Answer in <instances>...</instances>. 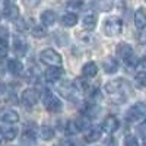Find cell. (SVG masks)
Returning <instances> with one entry per match:
<instances>
[{
    "label": "cell",
    "instance_id": "cell-1",
    "mask_svg": "<svg viewBox=\"0 0 146 146\" xmlns=\"http://www.w3.org/2000/svg\"><path fill=\"white\" fill-rule=\"evenodd\" d=\"M42 104L50 113H60L62 108H63L60 100L57 98V96H54L48 89L42 91Z\"/></svg>",
    "mask_w": 146,
    "mask_h": 146
},
{
    "label": "cell",
    "instance_id": "cell-2",
    "mask_svg": "<svg viewBox=\"0 0 146 146\" xmlns=\"http://www.w3.org/2000/svg\"><path fill=\"white\" fill-rule=\"evenodd\" d=\"M121 29H123V22H121V19L117 18V16H111L104 22V32L108 36L118 35L121 32Z\"/></svg>",
    "mask_w": 146,
    "mask_h": 146
},
{
    "label": "cell",
    "instance_id": "cell-3",
    "mask_svg": "<svg viewBox=\"0 0 146 146\" xmlns=\"http://www.w3.org/2000/svg\"><path fill=\"white\" fill-rule=\"evenodd\" d=\"M146 117V104L137 102L135 105H131L129 108V111L126 113V120L127 121H137Z\"/></svg>",
    "mask_w": 146,
    "mask_h": 146
},
{
    "label": "cell",
    "instance_id": "cell-4",
    "mask_svg": "<svg viewBox=\"0 0 146 146\" xmlns=\"http://www.w3.org/2000/svg\"><path fill=\"white\" fill-rule=\"evenodd\" d=\"M40 58H41L42 63L50 64V66H60L62 64V56L57 51H54L53 48H45L44 51H41Z\"/></svg>",
    "mask_w": 146,
    "mask_h": 146
},
{
    "label": "cell",
    "instance_id": "cell-5",
    "mask_svg": "<svg viewBox=\"0 0 146 146\" xmlns=\"http://www.w3.org/2000/svg\"><path fill=\"white\" fill-rule=\"evenodd\" d=\"M22 102L25 104V105H28V107H32V105H35L36 102H38V100H40V94L36 92L35 89H32V88H28V89H25L22 92Z\"/></svg>",
    "mask_w": 146,
    "mask_h": 146
},
{
    "label": "cell",
    "instance_id": "cell-6",
    "mask_svg": "<svg viewBox=\"0 0 146 146\" xmlns=\"http://www.w3.org/2000/svg\"><path fill=\"white\" fill-rule=\"evenodd\" d=\"M62 75H63V69L62 67H58V66H50L47 70H45V73H44V78H45V80L47 82H57L60 78H62Z\"/></svg>",
    "mask_w": 146,
    "mask_h": 146
},
{
    "label": "cell",
    "instance_id": "cell-7",
    "mask_svg": "<svg viewBox=\"0 0 146 146\" xmlns=\"http://www.w3.org/2000/svg\"><path fill=\"white\" fill-rule=\"evenodd\" d=\"M58 92L62 94L64 98L70 100V101H76V88L70 83H63L58 86Z\"/></svg>",
    "mask_w": 146,
    "mask_h": 146
},
{
    "label": "cell",
    "instance_id": "cell-8",
    "mask_svg": "<svg viewBox=\"0 0 146 146\" xmlns=\"http://www.w3.org/2000/svg\"><path fill=\"white\" fill-rule=\"evenodd\" d=\"M117 56L123 60H130L133 56V48L127 42H120L117 45Z\"/></svg>",
    "mask_w": 146,
    "mask_h": 146
},
{
    "label": "cell",
    "instance_id": "cell-9",
    "mask_svg": "<svg viewBox=\"0 0 146 146\" xmlns=\"http://www.w3.org/2000/svg\"><path fill=\"white\" fill-rule=\"evenodd\" d=\"M118 126H120V123H118L117 117L108 115V117L104 120V123H102V130L107 131V133H114V131L118 129Z\"/></svg>",
    "mask_w": 146,
    "mask_h": 146
},
{
    "label": "cell",
    "instance_id": "cell-10",
    "mask_svg": "<svg viewBox=\"0 0 146 146\" xmlns=\"http://www.w3.org/2000/svg\"><path fill=\"white\" fill-rule=\"evenodd\" d=\"M0 120L3 121V123H18L19 121V114L15 111V110H5V111L0 114Z\"/></svg>",
    "mask_w": 146,
    "mask_h": 146
},
{
    "label": "cell",
    "instance_id": "cell-11",
    "mask_svg": "<svg viewBox=\"0 0 146 146\" xmlns=\"http://www.w3.org/2000/svg\"><path fill=\"white\" fill-rule=\"evenodd\" d=\"M3 15H5V18H6V19H9V21H16V19L19 18V9H18V6H16V5L9 3V5H6V6H5Z\"/></svg>",
    "mask_w": 146,
    "mask_h": 146
},
{
    "label": "cell",
    "instance_id": "cell-12",
    "mask_svg": "<svg viewBox=\"0 0 146 146\" xmlns=\"http://www.w3.org/2000/svg\"><path fill=\"white\" fill-rule=\"evenodd\" d=\"M102 69L105 73H115L118 70V62L114 57H107L102 62Z\"/></svg>",
    "mask_w": 146,
    "mask_h": 146
},
{
    "label": "cell",
    "instance_id": "cell-13",
    "mask_svg": "<svg viewBox=\"0 0 146 146\" xmlns=\"http://www.w3.org/2000/svg\"><path fill=\"white\" fill-rule=\"evenodd\" d=\"M56 21H57V15H56V12H53V10H45V12L41 13V22H42L44 27L54 25Z\"/></svg>",
    "mask_w": 146,
    "mask_h": 146
},
{
    "label": "cell",
    "instance_id": "cell-14",
    "mask_svg": "<svg viewBox=\"0 0 146 146\" xmlns=\"http://www.w3.org/2000/svg\"><path fill=\"white\" fill-rule=\"evenodd\" d=\"M135 25L137 29H145L146 28V12L145 9H137L135 13Z\"/></svg>",
    "mask_w": 146,
    "mask_h": 146
},
{
    "label": "cell",
    "instance_id": "cell-15",
    "mask_svg": "<svg viewBox=\"0 0 146 146\" xmlns=\"http://www.w3.org/2000/svg\"><path fill=\"white\" fill-rule=\"evenodd\" d=\"M123 86H124V80H123V79L110 80V82L105 83V91H107L108 94H115V92H118Z\"/></svg>",
    "mask_w": 146,
    "mask_h": 146
},
{
    "label": "cell",
    "instance_id": "cell-16",
    "mask_svg": "<svg viewBox=\"0 0 146 146\" xmlns=\"http://www.w3.org/2000/svg\"><path fill=\"white\" fill-rule=\"evenodd\" d=\"M13 50H15L16 54L23 56V54L27 53V50H28V44H27V41L23 40V38H21V36H16V38L13 40Z\"/></svg>",
    "mask_w": 146,
    "mask_h": 146
},
{
    "label": "cell",
    "instance_id": "cell-17",
    "mask_svg": "<svg viewBox=\"0 0 146 146\" xmlns=\"http://www.w3.org/2000/svg\"><path fill=\"white\" fill-rule=\"evenodd\" d=\"M7 70L12 73V75H21L23 70V64L16 58H12L7 62Z\"/></svg>",
    "mask_w": 146,
    "mask_h": 146
},
{
    "label": "cell",
    "instance_id": "cell-18",
    "mask_svg": "<svg viewBox=\"0 0 146 146\" xmlns=\"http://www.w3.org/2000/svg\"><path fill=\"white\" fill-rule=\"evenodd\" d=\"M82 73H83L85 78H94L96 73H98V66H96L94 62H89V63H86V64H83Z\"/></svg>",
    "mask_w": 146,
    "mask_h": 146
},
{
    "label": "cell",
    "instance_id": "cell-19",
    "mask_svg": "<svg viewBox=\"0 0 146 146\" xmlns=\"http://www.w3.org/2000/svg\"><path fill=\"white\" fill-rule=\"evenodd\" d=\"M92 7L96 10H101V12H108L113 7V2L111 0H94Z\"/></svg>",
    "mask_w": 146,
    "mask_h": 146
},
{
    "label": "cell",
    "instance_id": "cell-20",
    "mask_svg": "<svg viewBox=\"0 0 146 146\" xmlns=\"http://www.w3.org/2000/svg\"><path fill=\"white\" fill-rule=\"evenodd\" d=\"M82 22H83L85 29L92 31V29L96 27V15H95V13H88V15H85Z\"/></svg>",
    "mask_w": 146,
    "mask_h": 146
},
{
    "label": "cell",
    "instance_id": "cell-21",
    "mask_svg": "<svg viewBox=\"0 0 146 146\" xmlns=\"http://www.w3.org/2000/svg\"><path fill=\"white\" fill-rule=\"evenodd\" d=\"M101 139V130L100 129H91L85 133V140L92 143V142H96Z\"/></svg>",
    "mask_w": 146,
    "mask_h": 146
},
{
    "label": "cell",
    "instance_id": "cell-22",
    "mask_svg": "<svg viewBox=\"0 0 146 146\" xmlns=\"http://www.w3.org/2000/svg\"><path fill=\"white\" fill-rule=\"evenodd\" d=\"M82 130V124L79 121H75V120H69L66 123V131L69 135H75V133L80 131Z\"/></svg>",
    "mask_w": 146,
    "mask_h": 146
},
{
    "label": "cell",
    "instance_id": "cell-23",
    "mask_svg": "<svg viewBox=\"0 0 146 146\" xmlns=\"http://www.w3.org/2000/svg\"><path fill=\"white\" fill-rule=\"evenodd\" d=\"M62 23L64 27H75L78 23V16L75 13H72V12H70V13H66L62 18Z\"/></svg>",
    "mask_w": 146,
    "mask_h": 146
},
{
    "label": "cell",
    "instance_id": "cell-24",
    "mask_svg": "<svg viewBox=\"0 0 146 146\" xmlns=\"http://www.w3.org/2000/svg\"><path fill=\"white\" fill-rule=\"evenodd\" d=\"M22 142L25 145H32L35 142V131L25 129V131H23V135H22Z\"/></svg>",
    "mask_w": 146,
    "mask_h": 146
},
{
    "label": "cell",
    "instance_id": "cell-25",
    "mask_svg": "<svg viewBox=\"0 0 146 146\" xmlns=\"http://www.w3.org/2000/svg\"><path fill=\"white\" fill-rule=\"evenodd\" d=\"M40 133H41V137L44 140H51L54 137V130L50 126H42L41 130H40Z\"/></svg>",
    "mask_w": 146,
    "mask_h": 146
},
{
    "label": "cell",
    "instance_id": "cell-26",
    "mask_svg": "<svg viewBox=\"0 0 146 146\" xmlns=\"http://www.w3.org/2000/svg\"><path fill=\"white\" fill-rule=\"evenodd\" d=\"M31 32H32V35L35 36V38H42V36H45V35H47L45 28H44V27H41V25H34V27H32V29H31Z\"/></svg>",
    "mask_w": 146,
    "mask_h": 146
},
{
    "label": "cell",
    "instance_id": "cell-27",
    "mask_svg": "<svg viewBox=\"0 0 146 146\" xmlns=\"http://www.w3.org/2000/svg\"><path fill=\"white\" fill-rule=\"evenodd\" d=\"M9 51V45H7V40L6 36H0V58H3L7 56Z\"/></svg>",
    "mask_w": 146,
    "mask_h": 146
},
{
    "label": "cell",
    "instance_id": "cell-28",
    "mask_svg": "<svg viewBox=\"0 0 146 146\" xmlns=\"http://www.w3.org/2000/svg\"><path fill=\"white\" fill-rule=\"evenodd\" d=\"M16 135H18V129H13V127L6 129V130H3V133H2L3 139H6V140H13V139L16 137Z\"/></svg>",
    "mask_w": 146,
    "mask_h": 146
},
{
    "label": "cell",
    "instance_id": "cell-29",
    "mask_svg": "<svg viewBox=\"0 0 146 146\" xmlns=\"http://www.w3.org/2000/svg\"><path fill=\"white\" fill-rule=\"evenodd\" d=\"M82 6H83L82 0H69V3H67V7L69 9H75V10L82 9Z\"/></svg>",
    "mask_w": 146,
    "mask_h": 146
},
{
    "label": "cell",
    "instance_id": "cell-30",
    "mask_svg": "<svg viewBox=\"0 0 146 146\" xmlns=\"http://www.w3.org/2000/svg\"><path fill=\"white\" fill-rule=\"evenodd\" d=\"M136 80L142 85V86H145L146 85V72H137L136 73Z\"/></svg>",
    "mask_w": 146,
    "mask_h": 146
},
{
    "label": "cell",
    "instance_id": "cell-31",
    "mask_svg": "<svg viewBox=\"0 0 146 146\" xmlns=\"http://www.w3.org/2000/svg\"><path fill=\"white\" fill-rule=\"evenodd\" d=\"M124 146H139L137 139L135 136H127L126 140H124Z\"/></svg>",
    "mask_w": 146,
    "mask_h": 146
},
{
    "label": "cell",
    "instance_id": "cell-32",
    "mask_svg": "<svg viewBox=\"0 0 146 146\" xmlns=\"http://www.w3.org/2000/svg\"><path fill=\"white\" fill-rule=\"evenodd\" d=\"M40 2H41V0H23V3H25L27 6H29V7H35V6H38V5H40Z\"/></svg>",
    "mask_w": 146,
    "mask_h": 146
},
{
    "label": "cell",
    "instance_id": "cell-33",
    "mask_svg": "<svg viewBox=\"0 0 146 146\" xmlns=\"http://www.w3.org/2000/svg\"><path fill=\"white\" fill-rule=\"evenodd\" d=\"M16 28H18L19 31H25V29H27V25H25V21H23V19H19V21L16 22Z\"/></svg>",
    "mask_w": 146,
    "mask_h": 146
},
{
    "label": "cell",
    "instance_id": "cell-34",
    "mask_svg": "<svg viewBox=\"0 0 146 146\" xmlns=\"http://www.w3.org/2000/svg\"><path fill=\"white\" fill-rule=\"evenodd\" d=\"M137 130H139V133L142 136H146V120L143 121L142 124H139V127H137Z\"/></svg>",
    "mask_w": 146,
    "mask_h": 146
},
{
    "label": "cell",
    "instance_id": "cell-35",
    "mask_svg": "<svg viewBox=\"0 0 146 146\" xmlns=\"http://www.w3.org/2000/svg\"><path fill=\"white\" fill-rule=\"evenodd\" d=\"M107 143H108V146H115V140L114 139H108Z\"/></svg>",
    "mask_w": 146,
    "mask_h": 146
},
{
    "label": "cell",
    "instance_id": "cell-36",
    "mask_svg": "<svg viewBox=\"0 0 146 146\" xmlns=\"http://www.w3.org/2000/svg\"><path fill=\"white\" fill-rule=\"evenodd\" d=\"M5 2H6V5H9V3H12V2H13V0H5Z\"/></svg>",
    "mask_w": 146,
    "mask_h": 146
},
{
    "label": "cell",
    "instance_id": "cell-37",
    "mask_svg": "<svg viewBox=\"0 0 146 146\" xmlns=\"http://www.w3.org/2000/svg\"><path fill=\"white\" fill-rule=\"evenodd\" d=\"M145 146H146V139H145Z\"/></svg>",
    "mask_w": 146,
    "mask_h": 146
},
{
    "label": "cell",
    "instance_id": "cell-38",
    "mask_svg": "<svg viewBox=\"0 0 146 146\" xmlns=\"http://www.w3.org/2000/svg\"><path fill=\"white\" fill-rule=\"evenodd\" d=\"M145 2H146V0H145Z\"/></svg>",
    "mask_w": 146,
    "mask_h": 146
}]
</instances>
